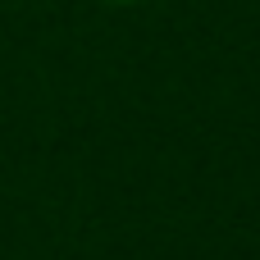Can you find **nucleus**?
<instances>
[{
  "label": "nucleus",
  "instance_id": "obj_1",
  "mask_svg": "<svg viewBox=\"0 0 260 260\" xmlns=\"http://www.w3.org/2000/svg\"><path fill=\"white\" fill-rule=\"evenodd\" d=\"M101 5H133V0H101Z\"/></svg>",
  "mask_w": 260,
  "mask_h": 260
}]
</instances>
